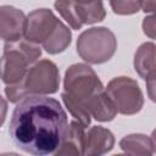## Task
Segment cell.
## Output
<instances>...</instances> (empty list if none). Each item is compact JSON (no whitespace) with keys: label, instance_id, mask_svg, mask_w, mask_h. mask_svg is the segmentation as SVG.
I'll return each instance as SVG.
<instances>
[{"label":"cell","instance_id":"6da1fadb","mask_svg":"<svg viewBox=\"0 0 156 156\" xmlns=\"http://www.w3.org/2000/svg\"><path fill=\"white\" fill-rule=\"evenodd\" d=\"M67 126V115L57 100L33 95L18 101L9 132L21 150L33 156H48L61 144Z\"/></svg>","mask_w":156,"mask_h":156},{"label":"cell","instance_id":"7a4b0ae2","mask_svg":"<svg viewBox=\"0 0 156 156\" xmlns=\"http://www.w3.org/2000/svg\"><path fill=\"white\" fill-rule=\"evenodd\" d=\"M62 100L76 121L87 128L91 117L99 122H108L116 108L95 71L85 63L68 67L63 79Z\"/></svg>","mask_w":156,"mask_h":156},{"label":"cell","instance_id":"3957f363","mask_svg":"<svg viewBox=\"0 0 156 156\" xmlns=\"http://www.w3.org/2000/svg\"><path fill=\"white\" fill-rule=\"evenodd\" d=\"M60 74L57 66L50 60L35 62L17 83L6 85L5 94L11 102H18L27 96L48 95L58 90Z\"/></svg>","mask_w":156,"mask_h":156},{"label":"cell","instance_id":"277c9868","mask_svg":"<svg viewBox=\"0 0 156 156\" xmlns=\"http://www.w3.org/2000/svg\"><path fill=\"white\" fill-rule=\"evenodd\" d=\"M41 50L27 40L6 43L0 58V78L7 85L20 82L40 57Z\"/></svg>","mask_w":156,"mask_h":156},{"label":"cell","instance_id":"5b68a950","mask_svg":"<svg viewBox=\"0 0 156 156\" xmlns=\"http://www.w3.org/2000/svg\"><path fill=\"white\" fill-rule=\"evenodd\" d=\"M117 49L115 34L106 27H93L84 30L77 39V52L88 63L108 61Z\"/></svg>","mask_w":156,"mask_h":156},{"label":"cell","instance_id":"8992f818","mask_svg":"<svg viewBox=\"0 0 156 156\" xmlns=\"http://www.w3.org/2000/svg\"><path fill=\"white\" fill-rule=\"evenodd\" d=\"M106 94L122 115H134L139 112L144 105L141 89L136 80L129 77H116L108 82Z\"/></svg>","mask_w":156,"mask_h":156},{"label":"cell","instance_id":"52a82bcc","mask_svg":"<svg viewBox=\"0 0 156 156\" xmlns=\"http://www.w3.org/2000/svg\"><path fill=\"white\" fill-rule=\"evenodd\" d=\"M54 6L62 16V18L76 30L80 29L83 24H93L96 22H101L106 16L104 4L101 1H56Z\"/></svg>","mask_w":156,"mask_h":156},{"label":"cell","instance_id":"ba28073f","mask_svg":"<svg viewBox=\"0 0 156 156\" xmlns=\"http://www.w3.org/2000/svg\"><path fill=\"white\" fill-rule=\"evenodd\" d=\"M58 18L49 9H38L26 17L24 38L33 44H43L51 35L58 23Z\"/></svg>","mask_w":156,"mask_h":156},{"label":"cell","instance_id":"9c48e42d","mask_svg":"<svg viewBox=\"0 0 156 156\" xmlns=\"http://www.w3.org/2000/svg\"><path fill=\"white\" fill-rule=\"evenodd\" d=\"M26 32V16L13 6H0V38L6 43L18 41L24 37Z\"/></svg>","mask_w":156,"mask_h":156},{"label":"cell","instance_id":"30bf717a","mask_svg":"<svg viewBox=\"0 0 156 156\" xmlns=\"http://www.w3.org/2000/svg\"><path fill=\"white\" fill-rule=\"evenodd\" d=\"M134 68L136 73L146 80L149 96L151 100H155L154 88H155V44L144 43L139 46L134 55Z\"/></svg>","mask_w":156,"mask_h":156},{"label":"cell","instance_id":"8fae6325","mask_svg":"<svg viewBox=\"0 0 156 156\" xmlns=\"http://www.w3.org/2000/svg\"><path fill=\"white\" fill-rule=\"evenodd\" d=\"M115 136L107 128L95 126L85 133L84 155L83 156H102L112 150Z\"/></svg>","mask_w":156,"mask_h":156},{"label":"cell","instance_id":"7c38bea8","mask_svg":"<svg viewBox=\"0 0 156 156\" xmlns=\"http://www.w3.org/2000/svg\"><path fill=\"white\" fill-rule=\"evenodd\" d=\"M84 139V127L77 121H72L67 126L63 139L52 156H83Z\"/></svg>","mask_w":156,"mask_h":156},{"label":"cell","instance_id":"4fadbf2b","mask_svg":"<svg viewBox=\"0 0 156 156\" xmlns=\"http://www.w3.org/2000/svg\"><path fill=\"white\" fill-rule=\"evenodd\" d=\"M121 149L128 156H154L155 141L145 134H129L121 139Z\"/></svg>","mask_w":156,"mask_h":156},{"label":"cell","instance_id":"5bb4252c","mask_svg":"<svg viewBox=\"0 0 156 156\" xmlns=\"http://www.w3.org/2000/svg\"><path fill=\"white\" fill-rule=\"evenodd\" d=\"M71 38L72 35H71V30L68 29V27L63 24L62 21H58L51 35L41 45L46 52L55 55V54L65 51L68 48V45L71 44Z\"/></svg>","mask_w":156,"mask_h":156},{"label":"cell","instance_id":"9a60e30c","mask_svg":"<svg viewBox=\"0 0 156 156\" xmlns=\"http://www.w3.org/2000/svg\"><path fill=\"white\" fill-rule=\"evenodd\" d=\"M110 6L117 15H132L141 10V1H111Z\"/></svg>","mask_w":156,"mask_h":156},{"label":"cell","instance_id":"2e32d148","mask_svg":"<svg viewBox=\"0 0 156 156\" xmlns=\"http://www.w3.org/2000/svg\"><path fill=\"white\" fill-rule=\"evenodd\" d=\"M143 29L147 37H150L151 39L155 38V17L154 16H149V17L144 18Z\"/></svg>","mask_w":156,"mask_h":156},{"label":"cell","instance_id":"e0dca14e","mask_svg":"<svg viewBox=\"0 0 156 156\" xmlns=\"http://www.w3.org/2000/svg\"><path fill=\"white\" fill-rule=\"evenodd\" d=\"M6 113H7V102H6V100L0 95V127H1L2 123L5 122Z\"/></svg>","mask_w":156,"mask_h":156},{"label":"cell","instance_id":"ac0fdd59","mask_svg":"<svg viewBox=\"0 0 156 156\" xmlns=\"http://www.w3.org/2000/svg\"><path fill=\"white\" fill-rule=\"evenodd\" d=\"M156 7V2L155 1H146V2H141V10L144 12H152Z\"/></svg>","mask_w":156,"mask_h":156},{"label":"cell","instance_id":"d6986e66","mask_svg":"<svg viewBox=\"0 0 156 156\" xmlns=\"http://www.w3.org/2000/svg\"><path fill=\"white\" fill-rule=\"evenodd\" d=\"M0 156H21V155L15 154V152H5V154H0Z\"/></svg>","mask_w":156,"mask_h":156},{"label":"cell","instance_id":"ffe728a7","mask_svg":"<svg viewBox=\"0 0 156 156\" xmlns=\"http://www.w3.org/2000/svg\"><path fill=\"white\" fill-rule=\"evenodd\" d=\"M113 156H128V155H126V154H117V155H113Z\"/></svg>","mask_w":156,"mask_h":156}]
</instances>
